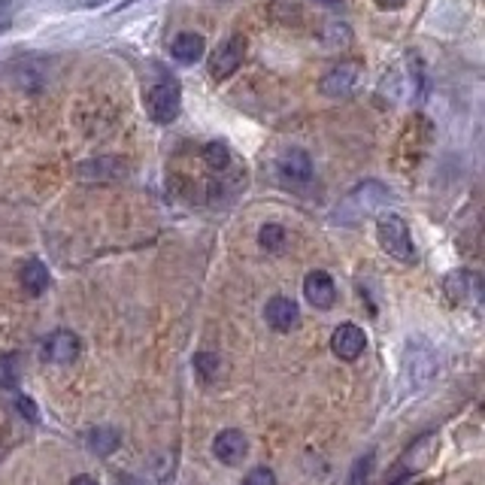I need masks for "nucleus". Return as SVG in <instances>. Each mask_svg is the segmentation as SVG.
Listing matches in <instances>:
<instances>
[{
	"label": "nucleus",
	"mask_w": 485,
	"mask_h": 485,
	"mask_svg": "<svg viewBox=\"0 0 485 485\" xmlns=\"http://www.w3.org/2000/svg\"><path fill=\"white\" fill-rule=\"evenodd\" d=\"M391 195L382 182L370 180V182H361L355 191H349L343 201L337 204V212H334V222H343V225H355L361 219H367L373 210H380L382 204H389Z\"/></svg>",
	"instance_id": "obj_1"
},
{
	"label": "nucleus",
	"mask_w": 485,
	"mask_h": 485,
	"mask_svg": "<svg viewBox=\"0 0 485 485\" xmlns=\"http://www.w3.org/2000/svg\"><path fill=\"white\" fill-rule=\"evenodd\" d=\"M376 240H380L382 252H389L391 258H397L401 264H416V246H412V237H410V225H406L401 216H395V212L380 216V222H376Z\"/></svg>",
	"instance_id": "obj_2"
},
{
	"label": "nucleus",
	"mask_w": 485,
	"mask_h": 485,
	"mask_svg": "<svg viewBox=\"0 0 485 485\" xmlns=\"http://www.w3.org/2000/svg\"><path fill=\"white\" fill-rule=\"evenodd\" d=\"M142 104H146L149 119L158 121V125H170L182 110V91L173 80H161L149 85L146 95H142Z\"/></svg>",
	"instance_id": "obj_3"
},
{
	"label": "nucleus",
	"mask_w": 485,
	"mask_h": 485,
	"mask_svg": "<svg viewBox=\"0 0 485 485\" xmlns=\"http://www.w3.org/2000/svg\"><path fill=\"white\" fill-rule=\"evenodd\" d=\"M437 373V355L427 343H410L406 346V358H404V380L412 389H425L427 382Z\"/></svg>",
	"instance_id": "obj_4"
},
{
	"label": "nucleus",
	"mask_w": 485,
	"mask_h": 485,
	"mask_svg": "<svg viewBox=\"0 0 485 485\" xmlns=\"http://www.w3.org/2000/svg\"><path fill=\"white\" fill-rule=\"evenodd\" d=\"M242 58H246V37L234 34V37H227L222 46L210 55V76L219 82L231 80V76L240 70Z\"/></svg>",
	"instance_id": "obj_5"
},
{
	"label": "nucleus",
	"mask_w": 485,
	"mask_h": 485,
	"mask_svg": "<svg viewBox=\"0 0 485 485\" xmlns=\"http://www.w3.org/2000/svg\"><path fill=\"white\" fill-rule=\"evenodd\" d=\"M358 80H361V64L358 61L334 64V67L322 76V82H319V91H322L325 97L340 101V97H349L355 89H358Z\"/></svg>",
	"instance_id": "obj_6"
},
{
	"label": "nucleus",
	"mask_w": 485,
	"mask_h": 485,
	"mask_svg": "<svg viewBox=\"0 0 485 485\" xmlns=\"http://www.w3.org/2000/svg\"><path fill=\"white\" fill-rule=\"evenodd\" d=\"M304 297L310 306H316V310H331L334 304H337V285H334L331 273H325V270H310L304 280Z\"/></svg>",
	"instance_id": "obj_7"
},
{
	"label": "nucleus",
	"mask_w": 485,
	"mask_h": 485,
	"mask_svg": "<svg viewBox=\"0 0 485 485\" xmlns=\"http://www.w3.org/2000/svg\"><path fill=\"white\" fill-rule=\"evenodd\" d=\"M331 349H334V355H337V358L358 361L361 355H364V349H367V337H364V331H361L358 325L346 322V325H340L337 331L331 334Z\"/></svg>",
	"instance_id": "obj_8"
},
{
	"label": "nucleus",
	"mask_w": 485,
	"mask_h": 485,
	"mask_svg": "<svg viewBox=\"0 0 485 485\" xmlns=\"http://www.w3.org/2000/svg\"><path fill=\"white\" fill-rule=\"evenodd\" d=\"M276 167H280V176L285 182H310L312 180V155L301 146L285 149L280 155V161H276Z\"/></svg>",
	"instance_id": "obj_9"
},
{
	"label": "nucleus",
	"mask_w": 485,
	"mask_h": 485,
	"mask_svg": "<svg viewBox=\"0 0 485 485\" xmlns=\"http://www.w3.org/2000/svg\"><path fill=\"white\" fill-rule=\"evenodd\" d=\"M264 319H267V325L273 327V331L280 334H289L291 327L301 325V310H297V304L291 301V297H270L267 306H264Z\"/></svg>",
	"instance_id": "obj_10"
},
{
	"label": "nucleus",
	"mask_w": 485,
	"mask_h": 485,
	"mask_svg": "<svg viewBox=\"0 0 485 485\" xmlns=\"http://www.w3.org/2000/svg\"><path fill=\"white\" fill-rule=\"evenodd\" d=\"M80 337L73 331H55L42 343V358L52 364H73L80 358Z\"/></svg>",
	"instance_id": "obj_11"
},
{
	"label": "nucleus",
	"mask_w": 485,
	"mask_h": 485,
	"mask_svg": "<svg viewBox=\"0 0 485 485\" xmlns=\"http://www.w3.org/2000/svg\"><path fill=\"white\" fill-rule=\"evenodd\" d=\"M76 176L89 182H112L125 176V164H121V158H91L76 167Z\"/></svg>",
	"instance_id": "obj_12"
},
{
	"label": "nucleus",
	"mask_w": 485,
	"mask_h": 485,
	"mask_svg": "<svg viewBox=\"0 0 485 485\" xmlns=\"http://www.w3.org/2000/svg\"><path fill=\"white\" fill-rule=\"evenodd\" d=\"M212 452H216L219 461H225V465H237V461L246 458L249 452V440L242 437V431H234V427H227L216 437V443H212Z\"/></svg>",
	"instance_id": "obj_13"
},
{
	"label": "nucleus",
	"mask_w": 485,
	"mask_h": 485,
	"mask_svg": "<svg viewBox=\"0 0 485 485\" xmlns=\"http://www.w3.org/2000/svg\"><path fill=\"white\" fill-rule=\"evenodd\" d=\"M446 295L452 304H467L470 297H480V276L476 273H449L446 276Z\"/></svg>",
	"instance_id": "obj_14"
},
{
	"label": "nucleus",
	"mask_w": 485,
	"mask_h": 485,
	"mask_svg": "<svg viewBox=\"0 0 485 485\" xmlns=\"http://www.w3.org/2000/svg\"><path fill=\"white\" fill-rule=\"evenodd\" d=\"M204 52H206V42L201 34H191V31H185L180 34L173 42H170V55H173L176 61H182V64H195V61H201L204 58Z\"/></svg>",
	"instance_id": "obj_15"
},
{
	"label": "nucleus",
	"mask_w": 485,
	"mask_h": 485,
	"mask_svg": "<svg viewBox=\"0 0 485 485\" xmlns=\"http://www.w3.org/2000/svg\"><path fill=\"white\" fill-rule=\"evenodd\" d=\"M19 276H21V289H25L31 297H40L42 291L49 289V282H52V276H49V267L40 258L25 261V267H21Z\"/></svg>",
	"instance_id": "obj_16"
},
{
	"label": "nucleus",
	"mask_w": 485,
	"mask_h": 485,
	"mask_svg": "<svg viewBox=\"0 0 485 485\" xmlns=\"http://www.w3.org/2000/svg\"><path fill=\"white\" fill-rule=\"evenodd\" d=\"M201 158L206 161V167L210 170H216V173H222V170L231 167V149L225 146V142H219V140H212V142H206L204 146V152H201Z\"/></svg>",
	"instance_id": "obj_17"
},
{
	"label": "nucleus",
	"mask_w": 485,
	"mask_h": 485,
	"mask_svg": "<svg viewBox=\"0 0 485 485\" xmlns=\"http://www.w3.org/2000/svg\"><path fill=\"white\" fill-rule=\"evenodd\" d=\"M437 452V440L431 437V434H425L422 440H419V446L412 449V452H406L404 455V467L406 470H419V467H425L427 461H431V455Z\"/></svg>",
	"instance_id": "obj_18"
},
{
	"label": "nucleus",
	"mask_w": 485,
	"mask_h": 485,
	"mask_svg": "<svg viewBox=\"0 0 485 485\" xmlns=\"http://www.w3.org/2000/svg\"><path fill=\"white\" fill-rule=\"evenodd\" d=\"M19 380H21V364H19V355H16V352L0 355V389H6V391L19 389Z\"/></svg>",
	"instance_id": "obj_19"
},
{
	"label": "nucleus",
	"mask_w": 485,
	"mask_h": 485,
	"mask_svg": "<svg viewBox=\"0 0 485 485\" xmlns=\"http://www.w3.org/2000/svg\"><path fill=\"white\" fill-rule=\"evenodd\" d=\"M89 449L97 455H110L119 449V434L112 427H97V431L89 434Z\"/></svg>",
	"instance_id": "obj_20"
},
{
	"label": "nucleus",
	"mask_w": 485,
	"mask_h": 485,
	"mask_svg": "<svg viewBox=\"0 0 485 485\" xmlns=\"http://www.w3.org/2000/svg\"><path fill=\"white\" fill-rule=\"evenodd\" d=\"M285 240H289V231H285L282 225H276V222H267L258 231V242L267 252H280V249L285 246Z\"/></svg>",
	"instance_id": "obj_21"
},
{
	"label": "nucleus",
	"mask_w": 485,
	"mask_h": 485,
	"mask_svg": "<svg viewBox=\"0 0 485 485\" xmlns=\"http://www.w3.org/2000/svg\"><path fill=\"white\" fill-rule=\"evenodd\" d=\"M219 355H212V352H201V355H195V370L201 373V380L204 382H212L219 376Z\"/></svg>",
	"instance_id": "obj_22"
},
{
	"label": "nucleus",
	"mask_w": 485,
	"mask_h": 485,
	"mask_svg": "<svg viewBox=\"0 0 485 485\" xmlns=\"http://www.w3.org/2000/svg\"><path fill=\"white\" fill-rule=\"evenodd\" d=\"M370 467H373V452H367V455H364V458L355 461L352 476H349V485H364V482H367Z\"/></svg>",
	"instance_id": "obj_23"
},
{
	"label": "nucleus",
	"mask_w": 485,
	"mask_h": 485,
	"mask_svg": "<svg viewBox=\"0 0 485 485\" xmlns=\"http://www.w3.org/2000/svg\"><path fill=\"white\" fill-rule=\"evenodd\" d=\"M21 4H25V0H0V31H6V27L12 25Z\"/></svg>",
	"instance_id": "obj_24"
},
{
	"label": "nucleus",
	"mask_w": 485,
	"mask_h": 485,
	"mask_svg": "<svg viewBox=\"0 0 485 485\" xmlns=\"http://www.w3.org/2000/svg\"><path fill=\"white\" fill-rule=\"evenodd\" d=\"M242 485H276V473L270 467H255L252 473L242 480Z\"/></svg>",
	"instance_id": "obj_25"
},
{
	"label": "nucleus",
	"mask_w": 485,
	"mask_h": 485,
	"mask_svg": "<svg viewBox=\"0 0 485 485\" xmlns=\"http://www.w3.org/2000/svg\"><path fill=\"white\" fill-rule=\"evenodd\" d=\"M19 410H21V416H27L31 422H37L40 419V412H37V406H34L31 397H19Z\"/></svg>",
	"instance_id": "obj_26"
},
{
	"label": "nucleus",
	"mask_w": 485,
	"mask_h": 485,
	"mask_svg": "<svg viewBox=\"0 0 485 485\" xmlns=\"http://www.w3.org/2000/svg\"><path fill=\"white\" fill-rule=\"evenodd\" d=\"M327 42H334V46H337V42H346L349 40V27H340V25H334L331 31H327Z\"/></svg>",
	"instance_id": "obj_27"
},
{
	"label": "nucleus",
	"mask_w": 485,
	"mask_h": 485,
	"mask_svg": "<svg viewBox=\"0 0 485 485\" xmlns=\"http://www.w3.org/2000/svg\"><path fill=\"white\" fill-rule=\"evenodd\" d=\"M410 0H376V6L385 12H391V10H401V6H406Z\"/></svg>",
	"instance_id": "obj_28"
},
{
	"label": "nucleus",
	"mask_w": 485,
	"mask_h": 485,
	"mask_svg": "<svg viewBox=\"0 0 485 485\" xmlns=\"http://www.w3.org/2000/svg\"><path fill=\"white\" fill-rule=\"evenodd\" d=\"M70 485H101L95 480V476H89V473H80V476H73V480H70Z\"/></svg>",
	"instance_id": "obj_29"
},
{
	"label": "nucleus",
	"mask_w": 485,
	"mask_h": 485,
	"mask_svg": "<svg viewBox=\"0 0 485 485\" xmlns=\"http://www.w3.org/2000/svg\"><path fill=\"white\" fill-rule=\"evenodd\" d=\"M401 485H422V482H401Z\"/></svg>",
	"instance_id": "obj_30"
},
{
	"label": "nucleus",
	"mask_w": 485,
	"mask_h": 485,
	"mask_svg": "<svg viewBox=\"0 0 485 485\" xmlns=\"http://www.w3.org/2000/svg\"><path fill=\"white\" fill-rule=\"evenodd\" d=\"M127 4H137V0H125V6H127Z\"/></svg>",
	"instance_id": "obj_31"
}]
</instances>
